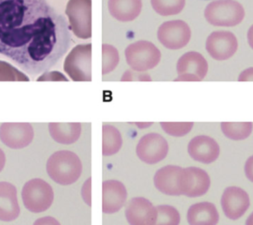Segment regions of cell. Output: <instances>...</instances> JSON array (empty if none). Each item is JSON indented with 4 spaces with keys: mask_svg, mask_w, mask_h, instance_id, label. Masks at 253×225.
<instances>
[{
    "mask_svg": "<svg viewBox=\"0 0 253 225\" xmlns=\"http://www.w3.org/2000/svg\"><path fill=\"white\" fill-rule=\"evenodd\" d=\"M209 65L205 57L197 51H189L182 55L177 63V78L175 81L203 80L207 76Z\"/></svg>",
    "mask_w": 253,
    "mask_h": 225,
    "instance_id": "cell-10",
    "label": "cell"
},
{
    "mask_svg": "<svg viewBox=\"0 0 253 225\" xmlns=\"http://www.w3.org/2000/svg\"><path fill=\"white\" fill-rule=\"evenodd\" d=\"M252 122H221V129L229 139L239 141L247 139L253 131Z\"/></svg>",
    "mask_w": 253,
    "mask_h": 225,
    "instance_id": "cell-24",
    "label": "cell"
},
{
    "mask_svg": "<svg viewBox=\"0 0 253 225\" xmlns=\"http://www.w3.org/2000/svg\"><path fill=\"white\" fill-rule=\"evenodd\" d=\"M90 178L83 185L82 193L83 197L86 203L90 206Z\"/></svg>",
    "mask_w": 253,
    "mask_h": 225,
    "instance_id": "cell-34",
    "label": "cell"
},
{
    "mask_svg": "<svg viewBox=\"0 0 253 225\" xmlns=\"http://www.w3.org/2000/svg\"><path fill=\"white\" fill-rule=\"evenodd\" d=\"M65 13L68 17L71 29L77 37L88 39L92 37L91 0H69Z\"/></svg>",
    "mask_w": 253,
    "mask_h": 225,
    "instance_id": "cell-7",
    "label": "cell"
},
{
    "mask_svg": "<svg viewBox=\"0 0 253 225\" xmlns=\"http://www.w3.org/2000/svg\"><path fill=\"white\" fill-rule=\"evenodd\" d=\"M207 1H209V0H207Z\"/></svg>",
    "mask_w": 253,
    "mask_h": 225,
    "instance_id": "cell-38",
    "label": "cell"
},
{
    "mask_svg": "<svg viewBox=\"0 0 253 225\" xmlns=\"http://www.w3.org/2000/svg\"><path fill=\"white\" fill-rule=\"evenodd\" d=\"M33 137V126L29 123H3L0 128L1 142L13 149L27 147Z\"/></svg>",
    "mask_w": 253,
    "mask_h": 225,
    "instance_id": "cell-15",
    "label": "cell"
},
{
    "mask_svg": "<svg viewBox=\"0 0 253 225\" xmlns=\"http://www.w3.org/2000/svg\"><path fill=\"white\" fill-rule=\"evenodd\" d=\"M33 225H61L56 219L51 217H44L37 219Z\"/></svg>",
    "mask_w": 253,
    "mask_h": 225,
    "instance_id": "cell-33",
    "label": "cell"
},
{
    "mask_svg": "<svg viewBox=\"0 0 253 225\" xmlns=\"http://www.w3.org/2000/svg\"><path fill=\"white\" fill-rule=\"evenodd\" d=\"M158 211L156 207L144 197H134L126 209V220L130 225H155Z\"/></svg>",
    "mask_w": 253,
    "mask_h": 225,
    "instance_id": "cell-14",
    "label": "cell"
},
{
    "mask_svg": "<svg viewBox=\"0 0 253 225\" xmlns=\"http://www.w3.org/2000/svg\"><path fill=\"white\" fill-rule=\"evenodd\" d=\"M192 159L200 163L211 164L216 161L220 153L218 144L212 138L205 135L195 136L188 145Z\"/></svg>",
    "mask_w": 253,
    "mask_h": 225,
    "instance_id": "cell-16",
    "label": "cell"
},
{
    "mask_svg": "<svg viewBox=\"0 0 253 225\" xmlns=\"http://www.w3.org/2000/svg\"><path fill=\"white\" fill-rule=\"evenodd\" d=\"M168 151V142L158 133H149L142 136L136 148L138 158L149 165L159 163L165 159Z\"/></svg>",
    "mask_w": 253,
    "mask_h": 225,
    "instance_id": "cell-11",
    "label": "cell"
},
{
    "mask_svg": "<svg viewBox=\"0 0 253 225\" xmlns=\"http://www.w3.org/2000/svg\"><path fill=\"white\" fill-rule=\"evenodd\" d=\"M46 171L55 183L60 185H70L81 177L82 163L78 156L72 151H56L47 160Z\"/></svg>",
    "mask_w": 253,
    "mask_h": 225,
    "instance_id": "cell-2",
    "label": "cell"
},
{
    "mask_svg": "<svg viewBox=\"0 0 253 225\" xmlns=\"http://www.w3.org/2000/svg\"><path fill=\"white\" fill-rule=\"evenodd\" d=\"M179 187L181 195L196 197L205 195L211 187V179L205 170L190 167L182 169Z\"/></svg>",
    "mask_w": 253,
    "mask_h": 225,
    "instance_id": "cell-9",
    "label": "cell"
},
{
    "mask_svg": "<svg viewBox=\"0 0 253 225\" xmlns=\"http://www.w3.org/2000/svg\"><path fill=\"white\" fill-rule=\"evenodd\" d=\"M122 146V137L120 131L114 126H103V155H114L120 151Z\"/></svg>",
    "mask_w": 253,
    "mask_h": 225,
    "instance_id": "cell-23",
    "label": "cell"
},
{
    "mask_svg": "<svg viewBox=\"0 0 253 225\" xmlns=\"http://www.w3.org/2000/svg\"><path fill=\"white\" fill-rule=\"evenodd\" d=\"M22 198L28 210L41 213L51 207L54 194L51 186L41 179H34L24 185Z\"/></svg>",
    "mask_w": 253,
    "mask_h": 225,
    "instance_id": "cell-5",
    "label": "cell"
},
{
    "mask_svg": "<svg viewBox=\"0 0 253 225\" xmlns=\"http://www.w3.org/2000/svg\"><path fill=\"white\" fill-rule=\"evenodd\" d=\"M158 211L155 225H179L181 217L175 207L164 205L156 207Z\"/></svg>",
    "mask_w": 253,
    "mask_h": 225,
    "instance_id": "cell-26",
    "label": "cell"
},
{
    "mask_svg": "<svg viewBox=\"0 0 253 225\" xmlns=\"http://www.w3.org/2000/svg\"><path fill=\"white\" fill-rule=\"evenodd\" d=\"M1 67L5 69V71L1 70V80H11V76L13 77L14 80H27L29 79L25 76L23 73L20 72L17 69L14 68L9 63L1 61ZM13 80V78H12Z\"/></svg>",
    "mask_w": 253,
    "mask_h": 225,
    "instance_id": "cell-29",
    "label": "cell"
},
{
    "mask_svg": "<svg viewBox=\"0 0 253 225\" xmlns=\"http://www.w3.org/2000/svg\"><path fill=\"white\" fill-rule=\"evenodd\" d=\"M122 81H151L150 75L146 73H140L138 71H126L121 78Z\"/></svg>",
    "mask_w": 253,
    "mask_h": 225,
    "instance_id": "cell-30",
    "label": "cell"
},
{
    "mask_svg": "<svg viewBox=\"0 0 253 225\" xmlns=\"http://www.w3.org/2000/svg\"><path fill=\"white\" fill-rule=\"evenodd\" d=\"M48 127L51 137L59 144L68 145L80 137V123H49Z\"/></svg>",
    "mask_w": 253,
    "mask_h": 225,
    "instance_id": "cell-22",
    "label": "cell"
},
{
    "mask_svg": "<svg viewBox=\"0 0 253 225\" xmlns=\"http://www.w3.org/2000/svg\"><path fill=\"white\" fill-rule=\"evenodd\" d=\"M120 56L118 49L110 44L102 45V74L112 72L118 65Z\"/></svg>",
    "mask_w": 253,
    "mask_h": 225,
    "instance_id": "cell-27",
    "label": "cell"
},
{
    "mask_svg": "<svg viewBox=\"0 0 253 225\" xmlns=\"http://www.w3.org/2000/svg\"><path fill=\"white\" fill-rule=\"evenodd\" d=\"M223 213L227 218H241L250 206L248 193L241 188L229 187L223 191L221 199Z\"/></svg>",
    "mask_w": 253,
    "mask_h": 225,
    "instance_id": "cell-13",
    "label": "cell"
},
{
    "mask_svg": "<svg viewBox=\"0 0 253 225\" xmlns=\"http://www.w3.org/2000/svg\"><path fill=\"white\" fill-rule=\"evenodd\" d=\"M247 39H248L249 45L253 49V25L251 26L247 33Z\"/></svg>",
    "mask_w": 253,
    "mask_h": 225,
    "instance_id": "cell-36",
    "label": "cell"
},
{
    "mask_svg": "<svg viewBox=\"0 0 253 225\" xmlns=\"http://www.w3.org/2000/svg\"><path fill=\"white\" fill-rule=\"evenodd\" d=\"M142 0H108L111 15L121 22L133 21L141 12Z\"/></svg>",
    "mask_w": 253,
    "mask_h": 225,
    "instance_id": "cell-21",
    "label": "cell"
},
{
    "mask_svg": "<svg viewBox=\"0 0 253 225\" xmlns=\"http://www.w3.org/2000/svg\"><path fill=\"white\" fill-rule=\"evenodd\" d=\"M126 63L130 68L138 72L150 70L157 66L161 59V52L150 41L140 40L128 45L125 51Z\"/></svg>",
    "mask_w": 253,
    "mask_h": 225,
    "instance_id": "cell-4",
    "label": "cell"
},
{
    "mask_svg": "<svg viewBox=\"0 0 253 225\" xmlns=\"http://www.w3.org/2000/svg\"><path fill=\"white\" fill-rule=\"evenodd\" d=\"M187 221L190 225H216L219 221L218 211L213 203H196L188 210Z\"/></svg>",
    "mask_w": 253,
    "mask_h": 225,
    "instance_id": "cell-20",
    "label": "cell"
},
{
    "mask_svg": "<svg viewBox=\"0 0 253 225\" xmlns=\"http://www.w3.org/2000/svg\"><path fill=\"white\" fill-rule=\"evenodd\" d=\"M71 42L66 19L46 0H0V53L30 76L52 68Z\"/></svg>",
    "mask_w": 253,
    "mask_h": 225,
    "instance_id": "cell-1",
    "label": "cell"
},
{
    "mask_svg": "<svg viewBox=\"0 0 253 225\" xmlns=\"http://www.w3.org/2000/svg\"><path fill=\"white\" fill-rule=\"evenodd\" d=\"M245 15L243 5L235 0H215L205 10L206 19L215 27H235L243 21Z\"/></svg>",
    "mask_w": 253,
    "mask_h": 225,
    "instance_id": "cell-3",
    "label": "cell"
},
{
    "mask_svg": "<svg viewBox=\"0 0 253 225\" xmlns=\"http://www.w3.org/2000/svg\"><path fill=\"white\" fill-rule=\"evenodd\" d=\"M245 225H253V212L251 213L250 216L247 219Z\"/></svg>",
    "mask_w": 253,
    "mask_h": 225,
    "instance_id": "cell-37",
    "label": "cell"
},
{
    "mask_svg": "<svg viewBox=\"0 0 253 225\" xmlns=\"http://www.w3.org/2000/svg\"><path fill=\"white\" fill-rule=\"evenodd\" d=\"M238 81L239 82H246V81H253V67L245 69L239 75Z\"/></svg>",
    "mask_w": 253,
    "mask_h": 225,
    "instance_id": "cell-35",
    "label": "cell"
},
{
    "mask_svg": "<svg viewBox=\"0 0 253 225\" xmlns=\"http://www.w3.org/2000/svg\"><path fill=\"white\" fill-rule=\"evenodd\" d=\"M245 173L247 179L253 183V155L249 157L245 163Z\"/></svg>",
    "mask_w": 253,
    "mask_h": 225,
    "instance_id": "cell-32",
    "label": "cell"
},
{
    "mask_svg": "<svg viewBox=\"0 0 253 225\" xmlns=\"http://www.w3.org/2000/svg\"><path fill=\"white\" fill-rule=\"evenodd\" d=\"M183 168L175 165H167L158 170L154 178L156 188L164 194L181 195L179 182Z\"/></svg>",
    "mask_w": 253,
    "mask_h": 225,
    "instance_id": "cell-18",
    "label": "cell"
},
{
    "mask_svg": "<svg viewBox=\"0 0 253 225\" xmlns=\"http://www.w3.org/2000/svg\"><path fill=\"white\" fill-rule=\"evenodd\" d=\"M160 42L169 49L183 48L189 42L191 31L189 26L181 20L165 22L158 31Z\"/></svg>",
    "mask_w": 253,
    "mask_h": 225,
    "instance_id": "cell-8",
    "label": "cell"
},
{
    "mask_svg": "<svg viewBox=\"0 0 253 225\" xmlns=\"http://www.w3.org/2000/svg\"><path fill=\"white\" fill-rule=\"evenodd\" d=\"M19 214L17 189L11 184L1 182L0 183V220L5 222L13 221Z\"/></svg>",
    "mask_w": 253,
    "mask_h": 225,
    "instance_id": "cell-19",
    "label": "cell"
},
{
    "mask_svg": "<svg viewBox=\"0 0 253 225\" xmlns=\"http://www.w3.org/2000/svg\"><path fill=\"white\" fill-rule=\"evenodd\" d=\"M91 54V43L77 45L70 51L65 59L63 68L71 80L77 82L92 80Z\"/></svg>",
    "mask_w": 253,
    "mask_h": 225,
    "instance_id": "cell-6",
    "label": "cell"
},
{
    "mask_svg": "<svg viewBox=\"0 0 253 225\" xmlns=\"http://www.w3.org/2000/svg\"><path fill=\"white\" fill-rule=\"evenodd\" d=\"M238 48L234 34L229 31H215L208 37L206 49L213 59L224 61L231 58Z\"/></svg>",
    "mask_w": 253,
    "mask_h": 225,
    "instance_id": "cell-12",
    "label": "cell"
},
{
    "mask_svg": "<svg viewBox=\"0 0 253 225\" xmlns=\"http://www.w3.org/2000/svg\"><path fill=\"white\" fill-rule=\"evenodd\" d=\"M162 129L170 136L181 137L191 132L193 122H161Z\"/></svg>",
    "mask_w": 253,
    "mask_h": 225,
    "instance_id": "cell-28",
    "label": "cell"
},
{
    "mask_svg": "<svg viewBox=\"0 0 253 225\" xmlns=\"http://www.w3.org/2000/svg\"><path fill=\"white\" fill-rule=\"evenodd\" d=\"M127 192L124 184L106 181L102 184V211L106 214L118 212L126 203Z\"/></svg>",
    "mask_w": 253,
    "mask_h": 225,
    "instance_id": "cell-17",
    "label": "cell"
},
{
    "mask_svg": "<svg viewBox=\"0 0 253 225\" xmlns=\"http://www.w3.org/2000/svg\"><path fill=\"white\" fill-rule=\"evenodd\" d=\"M38 81H68L62 74V73L57 72V71H53V72L44 73V74L41 75Z\"/></svg>",
    "mask_w": 253,
    "mask_h": 225,
    "instance_id": "cell-31",
    "label": "cell"
},
{
    "mask_svg": "<svg viewBox=\"0 0 253 225\" xmlns=\"http://www.w3.org/2000/svg\"><path fill=\"white\" fill-rule=\"evenodd\" d=\"M152 7L162 16L177 15L185 5V0H151Z\"/></svg>",
    "mask_w": 253,
    "mask_h": 225,
    "instance_id": "cell-25",
    "label": "cell"
}]
</instances>
